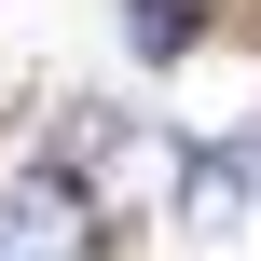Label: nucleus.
<instances>
[{
    "label": "nucleus",
    "mask_w": 261,
    "mask_h": 261,
    "mask_svg": "<svg viewBox=\"0 0 261 261\" xmlns=\"http://www.w3.org/2000/svg\"><path fill=\"white\" fill-rule=\"evenodd\" d=\"M179 206H193V234H234L261 206V151L248 138H220V151H193V179H179Z\"/></svg>",
    "instance_id": "nucleus-2"
},
{
    "label": "nucleus",
    "mask_w": 261,
    "mask_h": 261,
    "mask_svg": "<svg viewBox=\"0 0 261 261\" xmlns=\"http://www.w3.org/2000/svg\"><path fill=\"white\" fill-rule=\"evenodd\" d=\"M96 193L69 179V165H14L0 179V261H96Z\"/></svg>",
    "instance_id": "nucleus-1"
},
{
    "label": "nucleus",
    "mask_w": 261,
    "mask_h": 261,
    "mask_svg": "<svg viewBox=\"0 0 261 261\" xmlns=\"http://www.w3.org/2000/svg\"><path fill=\"white\" fill-rule=\"evenodd\" d=\"M124 41H138V55H151V69H165V55H179V41H193V0H124Z\"/></svg>",
    "instance_id": "nucleus-3"
}]
</instances>
